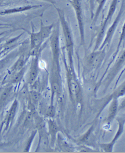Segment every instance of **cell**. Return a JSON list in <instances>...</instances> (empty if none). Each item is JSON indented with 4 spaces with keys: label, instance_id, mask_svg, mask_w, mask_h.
Instances as JSON below:
<instances>
[{
    "label": "cell",
    "instance_id": "1",
    "mask_svg": "<svg viewBox=\"0 0 125 153\" xmlns=\"http://www.w3.org/2000/svg\"><path fill=\"white\" fill-rule=\"evenodd\" d=\"M54 24L50 25H45L42 21L40 22V28L38 32H35L33 30L32 32H29L30 35V51L29 55H36L41 51V47L45 40L50 38L53 28Z\"/></svg>",
    "mask_w": 125,
    "mask_h": 153
},
{
    "label": "cell",
    "instance_id": "2",
    "mask_svg": "<svg viewBox=\"0 0 125 153\" xmlns=\"http://www.w3.org/2000/svg\"><path fill=\"white\" fill-rule=\"evenodd\" d=\"M56 9L58 13L60 25L63 33L66 50L68 55L69 66L73 67L74 42L72 31L68 22L66 20L64 11L61 8L57 7H56Z\"/></svg>",
    "mask_w": 125,
    "mask_h": 153
},
{
    "label": "cell",
    "instance_id": "3",
    "mask_svg": "<svg viewBox=\"0 0 125 153\" xmlns=\"http://www.w3.org/2000/svg\"><path fill=\"white\" fill-rule=\"evenodd\" d=\"M19 108V102L17 98L13 100L11 105L5 113L0 125V137L9 131L14 123Z\"/></svg>",
    "mask_w": 125,
    "mask_h": 153
},
{
    "label": "cell",
    "instance_id": "4",
    "mask_svg": "<svg viewBox=\"0 0 125 153\" xmlns=\"http://www.w3.org/2000/svg\"><path fill=\"white\" fill-rule=\"evenodd\" d=\"M118 1L119 0H112L111 1V4H110L108 11L107 12V16H106V18H105L104 20L102 22L101 25L99 32H98V34L97 36V39H96V42H95V47L94 51H96L98 49L99 45L101 43L107 26L109 25L110 22L112 20L115 12L116 11Z\"/></svg>",
    "mask_w": 125,
    "mask_h": 153
},
{
    "label": "cell",
    "instance_id": "5",
    "mask_svg": "<svg viewBox=\"0 0 125 153\" xmlns=\"http://www.w3.org/2000/svg\"><path fill=\"white\" fill-rule=\"evenodd\" d=\"M64 62L66 67V73H67V85L68 90L71 97H76V99L80 100L81 99V90L80 84L78 81L76 77L75 71L74 70L73 67H70L67 65L64 58Z\"/></svg>",
    "mask_w": 125,
    "mask_h": 153
},
{
    "label": "cell",
    "instance_id": "6",
    "mask_svg": "<svg viewBox=\"0 0 125 153\" xmlns=\"http://www.w3.org/2000/svg\"><path fill=\"white\" fill-rule=\"evenodd\" d=\"M60 24H58L49 38L50 43L52 51V62L60 63Z\"/></svg>",
    "mask_w": 125,
    "mask_h": 153
},
{
    "label": "cell",
    "instance_id": "7",
    "mask_svg": "<svg viewBox=\"0 0 125 153\" xmlns=\"http://www.w3.org/2000/svg\"><path fill=\"white\" fill-rule=\"evenodd\" d=\"M125 7V0H122L121 5L120 7V9L117 15L115 20L111 25L110 27L109 28L106 33V36L105 38L103 43L101 44L99 50H102L104 47L109 45L111 43V41L112 40V38L114 36V34L115 32L116 29L118 27V25L120 22V20L122 17L123 14L124 13V9Z\"/></svg>",
    "mask_w": 125,
    "mask_h": 153
},
{
    "label": "cell",
    "instance_id": "8",
    "mask_svg": "<svg viewBox=\"0 0 125 153\" xmlns=\"http://www.w3.org/2000/svg\"><path fill=\"white\" fill-rule=\"evenodd\" d=\"M70 3L73 7L76 14L80 32L81 45H84L85 44V32L81 1V0H70Z\"/></svg>",
    "mask_w": 125,
    "mask_h": 153
},
{
    "label": "cell",
    "instance_id": "9",
    "mask_svg": "<svg viewBox=\"0 0 125 153\" xmlns=\"http://www.w3.org/2000/svg\"><path fill=\"white\" fill-rule=\"evenodd\" d=\"M105 52L104 50L94 51L88 55L86 59V67L89 71L97 69L101 65L104 59Z\"/></svg>",
    "mask_w": 125,
    "mask_h": 153
},
{
    "label": "cell",
    "instance_id": "10",
    "mask_svg": "<svg viewBox=\"0 0 125 153\" xmlns=\"http://www.w3.org/2000/svg\"><path fill=\"white\" fill-rule=\"evenodd\" d=\"M13 85L7 84L0 93V113L3 111L14 97Z\"/></svg>",
    "mask_w": 125,
    "mask_h": 153
},
{
    "label": "cell",
    "instance_id": "11",
    "mask_svg": "<svg viewBox=\"0 0 125 153\" xmlns=\"http://www.w3.org/2000/svg\"><path fill=\"white\" fill-rule=\"evenodd\" d=\"M41 52L36 55L32 56L30 63V70L29 73L28 82L30 85H32L36 80L39 71V57Z\"/></svg>",
    "mask_w": 125,
    "mask_h": 153
},
{
    "label": "cell",
    "instance_id": "12",
    "mask_svg": "<svg viewBox=\"0 0 125 153\" xmlns=\"http://www.w3.org/2000/svg\"><path fill=\"white\" fill-rule=\"evenodd\" d=\"M125 61V50L121 55H120V56L119 57L118 61L115 64V66L112 67V69L110 71V73L109 74L108 76H107L106 80L107 81V84H109L111 83V81L112 80V79L115 78V77L118 74L119 71L121 69L123 64Z\"/></svg>",
    "mask_w": 125,
    "mask_h": 153
},
{
    "label": "cell",
    "instance_id": "13",
    "mask_svg": "<svg viewBox=\"0 0 125 153\" xmlns=\"http://www.w3.org/2000/svg\"><path fill=\"white\" fill-rule=\"evenodd\" d=\"M48 126V133L49 136L50 137V144L53 146L55 141L56 135L58 132V127L56 122L52 119V118H49L47 121Z\"/></svg>",
    "mask_w": 125,
    "mask_h": 153
},
{
    "label": "cell",
    "instance_id": "14",
    "mask_svg": "<svg viewBox=\"0 0 125 153\" xmlns=\"http://www.w3.org/2000/svg\"><path fill=\"white\" fill-rule=\"evenodd\" d=\"M27 69V66L26 65L22 69H21V70L11 73V75L9 78V80L8 81L7 84L14 85L20 83L24 77Z\"/></svg>",
    "mask_w": 125,
    "mask_h": 153
},
{
    "label": "cell",
    "instance_id": "15",
    "mask_svg": "<svg viewBox=\"0 0 125 153\" xmlns=\"http://www.w3.org/2000/svg\"><path fill=\"white\" fill-rule=\"evenodd\" d=\"M28 57H27L24 53H22L20 55L18 59L16 61L14 64L11 68L10 72V73L18 71L26 66V62Z\"/></svg>",
    "mask_w": 125,
    "mask_h": 153
},
{
    "label": "cell",
    "instance_id": "16",
    "mask_svg": "<svg viewBox=\"0 0 125 153\" xmlns=\"http://www.w3.org/2000/svg\"><path fill=\"white\" fill-rule=\"evenodd\" d=\"M39 7H40V5H33V6H26V7H19L17 8L7 9L4 11L0 12V15H4L10 14L12 13H17V12H23L33 8H37Z\"/></svg>",
    "mask_w": 125,
    "mask_h": 153
},
{
    "label": "cell",
    "instance_id": "17",
    "mask_svg": "<svg viewBox=\"0 0 125 153\" xmlns=\"http://www.w3.org/2000/svg\"><path fill=\"white\" fill-rule=\"evenodd\" d=\"M107 1L108 0H95V3L98 4V7L93 17V25H95V22H97L99 15L103 10Z\"/></svg>",
    "mask_w": 125,
    "mask_h": 153
},
{
    "label": "cell",
    "instance_id": "18",
    "mask_svg": "<svg viewBox=\"0 0 125 153\" xmlns=\"http://www.w3.org/2000/svg\"><path fill=\"white\" fill-rule=\"evenodd\" d=\"M29 97L32 104L35 106L36 105L38 104L39 102L40 101L41 99L42 96L40 92L38 91H32L30 92Z\"/></svg>",
    "mask_w": 125,
    "mask_h": 153
},
{
    "label": "cell",
    "instance_id": "19",
    "mask_svg": "<svg viewBox=\"0 0 125 153\" xmlns=\"http://www.w3.org/2000/svg\"><path fill=\"white\" fill-rule=\"evenodd\" d=\"M117 109H118V102L116 100H114L111 104V107L110 108L108 116L109 121H111L115 117L117 111Z\"/></svg>",
    "mask_w": 125,
    "mask_h": 153
},
{
    "label": "cell",
    "instance_id": "20",
    "mask_svg": "<svg viewBox=\"0 0 125 153\" xmlns=\"http://www.w3.org/2000/svg\"><path fill=\"white\" fill-rule=\"evenodd\" d=\"M125 41V21L124 22V24L123 25L122 28L121 33L120 34V37L119 39L118 43V47L116 49V52L115 53V55L114 56V59L115 57V56L117 55L118 52L119 48L121 45V44L124 43Z\"/></svg>",
    "mask_w": 125,
    "mask_h": 153
},
{
    "label": "cell",
    "instance_id": "21",
    "mask_svg": "<svg viewBox=\"0 0 125 153\" xmlns=\"http://www.w3.org/2000/svg\"><path fill=\"white\" fill-rule=\"evenodd\" d=\"M38 130H35V131H33L32 133L31 134V136L29 138L28 140H27V143H26V146L25 147L24 152H29L30 150V149L31 148V144L32 143L33 141L34 140V138L36 137V133H37Z\"/></svg>",
    "mask_w": 125,
    "mask_h": 153
},
{
    "label": "cell",
    "instance_id": "22",
    "mask_svg": "<svg viewBox=\"0 0 125 153\" xmlns=\"http://www.w3.org/2000/svg\"><path fill=\"white\" fill-rule=\"evenodd\" d=\"M55 109L53 106V105L50 104V105L46 109L45 112V116L48 118H53L55 115Z\"/></svg>",
    "mask_w": 125,
    "mask_h": 153
},
{
    "label": "cell",
    "instance_id": "23",
    "mask_svg": "<svg viewBox=\"0 0 125 153\" xmlns=\"http://www.w3.org/2000/svg\"><path fill=\"white\" fill-rule=\"evenodd\" d=\"M125 94V81L118 88V89L114 93L115 96L118 98L120 96H123Z\"/></svg>",
    "mask_w": 125,
    "mask_h": 153
},
{
    "label": "cell",
    "instance_id": "24",
    "mask_svg": "<svg viewBox=\"0 0 125 153\" xmlns=\"http://www.w3.org/2000/svg\"><path fill=\"white\" fill-rule=\"evenodd\" d=\"M89 3H90V11L91 16L92 19H93V17L94 16V8H95V0H89Z\"/></svg>",
    "mask_w": 125,
    "mask_h": 153
},
{
    "label": "cell",
    "instance_id": "25",
    "mask_svg": "<svg viewBox=\"0 0 125 153\" xmlns=\"http://www.w3.org/2000/svg\"><path fill=\"white\" fill-rule=\"evenodd\" d=\"M11 144V142H2L0 141V150L4 148H5L9 146Z\"/></svg>",
    "mask_w": 125,
    "mask_h": 153
},
{
    "label": "cell",
    "instance_id": "26",
    "mask_svg": "<svg viewBox=\"0 0 125 153\" xmlns=\"http://www.w3.org/2000/svg\"><path fill=\"white\" fill-rule=\"evenodd\" d=\"M125 107V100H124L123 102L122 103H121V105H120V108H123Z\"/></svg>",
    "mask_w": 125,
    "mask_h": 153
},
{
    "label": "cell",
    "instance_id": "27",
    "mask_svg": "<svg viewBox=\"0 0 125 153\" xmlns=\"http://www.w3.org/2000/svg\"><path fill=\"white\" fill-rule=\"evenodd\" d=\"M45 1H48V2H50V3H52L53 4H54V3H55V1H54V0H45Z\"/></svg>",
    "mask_w": 125,
    "mask_h": 153
},
{
    "label": "cell",
    "instance_id": "28",
    "mask_svg": "<svg viewBox=\"0 0 125 153\" xmlns=\"http://www.w3.org/2000/svg\"><path fill=\"white\" fill-rule=\"evenodd\" d=\"M66 1H68L69 3H70V0H66Z\"/></svg>",
    "mask_w": 125,
    "mask_h": 153
},
{
    "label": "cell",
    "instance_id": "29",
    "mask_svg": "<svg viewBox=\"0 0 125 153\" xmlns=\"http://www.w3.org/2000/svg\"><path fill=\"white\" fill-rule=\"evenodd\" d=\"M4 27H0V29L4 28Z\"/></svg>",
    "mask_w": 125,
    "mask_h": 153
}]
</instances>
